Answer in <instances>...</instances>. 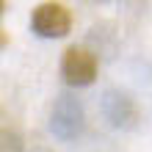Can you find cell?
<instances>
[{"instance_id": "obj_1", "label": "cell", "mask_w": 152, "mask_h": 152, "mask_svg": "<svg viewBox=\"0 0 152 152\" xmlns=\"http://www.w3.org/2000/svg\"><path fill=\"white\" fill-rule=\"evenodd\" d=\"M31 28L42 39H64L66 33L72 31V14H69V8L64 3L47 0V3H39L33 8Z\"/></svg>"}, {"instance_id": "obj_2", "label": "cell", "mask_w": 152, "mask_h": 152, "mask_svg": "<svg viewBox=\"0 0 152 152\" xmlns=\"http://www.w3.org/2000/svg\"><path fill=\"white\" fill-rule=\"evenodd\" d=\"M97 58L91 50L86 47H66L64 50V58H61V75L69 86L75 88H83V86H91L97 80Z\"/></svg>"}, {"instance_id": "obj_3", "label": "cell", "mask_w": 152, "mask_h": 152, "mask_svg": "<svg viewBox=\"0 0 152 152\" xmlns=\"http://www.w3.org/2000/svg\"><path fill=\"white\" fill-rule=\"evenodd\" d=\"M33 152H47V149H33Z\"/></svg>"}]
</instances>
